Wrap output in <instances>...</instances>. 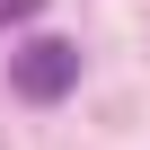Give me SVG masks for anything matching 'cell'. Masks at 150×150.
Here are the masks:
<instances>
[{
  "mask_svg": "<svg viewBox=\"0 0 150 150\" xmlns=\"http://www.w3.org/2000/svg\"><path fill=\"white\" fill-rule=\"evenodd\" d=\"M9 80H18V97H71V80H80V53L71 44H18V62H9Z\"/></svg>",
  "mask_w": 150,
  "mask_h": 150,
  "instance_id": "1",
  "label": "cell"
},
{
  "mask_svg": "<svg viewBox=\"0 0 150 150\" xmlns=\"http://www.w3.org/2000/svg\"><path fill=\"white\" fill-rule=\"evenodd\" d=\"M44 0H0V27H18V18H35Z\"/></svg>",
  "mask_w": 150,
  "mask_h": 150,
  "instance_id": "2",
  "label": "cell"
}]
</instances>
